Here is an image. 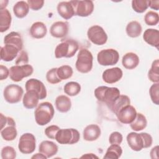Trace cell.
<instances>
[{"instance_id": "45", "label": "cell", "mask_w": 159, "mask_h": 159, "mask_svg": "<svg viewBox=\"0 0 159 159\" xmlns=\"http://www.w3.org/2000/svg\"><path fill=\"white\" fill-rule=\"evenodd\" d=\"M29 7L34 11H38L40 9L44 4L43 0H28L27 1Z\"/></svg>"}, {"instance_id": "25", "label": "cell", "mask_w": 159, "mask_h": 159, "mask_svg": "<svg viewBox=\"0 0 159 159\" xmlns=\"http://www.w3.org/2000/svg\"><path fill=\"white\" fill-rule=\"evenodd\" d=\"M139 58L138 55L133 52L125 53L122 58V64L123 66L128 70L135 68L139 64Z\"/></svg>"}, {"instance_id": "21", "label": "cell", "mask_w": 159, "mask_h": 159, "mask_svg": "<svg viewBox=\"0 0 159 159\" xmlns=\"http://www.w3.org/2000/svg\"><path fill=\"white\" fill-rule=\"evenodd\" d=\"M39 99H40V96L36 91L34 90L27 91L22 99L23 105L27 109L35 108L37 106Z\"/></svg>"}, {"instance_id": "19", "label": "cell", "mask_w": 159, "mask_h": 159, "mask_svg": "<svg viewBox=\"0 0 159 159\" xmlns=\"http://www.w3.org/2000/svg\"><path fill=\"white\" fill-rule=\"evenodd\" d=\"M19 52L20 50L16 47L5 44L4 46L1 47V59L5 61H11L17 57Z\"/></svg>"}, {"instance_id": "49", "label": "cell", "mask_w": 159, "mask_h": 159, "mask_svg": "<svg viewBox=\"0 0 159 159\" xmlns=\"http://www.w3.org/2000/svg\"><path fill=\"white\" fill-rule=\"evenodd\" d=\"M158 146H155L150 151V157L152 158H158Z\"/></svg>"}, {"instance_id": "40", "label": "cell", "mask_w": 159, "mask_h": 159, "mask_svg": "<svg viewBox=\"0 0 159 159\" xmlns=\"http://www.w3.org/2000/svg\"><path fill=\"white\" fill-rule=\"evenodd\" d=\"M57 70V68H53L47 72L46 80L50 84H57L61 81V80L58 77Z\"/></svg>"}, {"instance_id": "44", "label": "cell", "mask_w": 159, "mask_h": 159, "mask_svg": "<svg viewBox=\"0 0 159 159\" xmlns=\"http://www.w3.org/2000/svg\"><path fill=\"white\" fill-rule=\"evenodd\" d=\"M28 62H29V57H28L27 53L24 50L20 51L16 59V65H27Z\"/></svg>"}, {"instance_id": "48", "label": "cell", "mask_w": 159, "mask_h": 159, "mask_svg": "<svg viewBox=\"0 0 159 159\" xmlns=\"http://www.w3.org/2000/svg\"><path fill=\"white\" fill-rule=\"evenodd\" d=\"M151 9L158 11L159 9V1H149V5Z\"/></svg>"}, {"instance_id": "9", "label": "cell", "mask_w": 159, "mask_h": 159, "mask_svg": "<svg viewBox=\"0 0 159 159\" xmlns=\"http://www.w3.org/2000/svg\"><path fill=\"white\" fill-rule=\"evenodd\" d=\"M24 94L22 88L17 84H11L7 85L4 89V98L10 104H15L20 102Z\"/></svg>"}, {"instance_id": "41", "label": "cell", "mask_w": 159, "mask_h": 159, "mask_svg": "<svg viewBox=\"0 0 159 159\" xmlns=\"http://www.w3.org/2000/svg\"><path fill=\"white\" fill-rule=\"evenodd\" d=\"M16 157L15 149L11 146H6L1 150V158L2 159H14Z\"/></svg>"}, {"instance_id": "2", "label": "cell", "mask_w": 159, "mask_h": 159, "mask_svg": "<svg viewBox=\"0 0 159 159\" xmlns=\"http://www.w3.org/2000/svg\"><path fill=\"white\" fill-rule=\"evenodd\" d=\"M79 48L78 43L71 39L63 40L55 49V56L57 58L73 57Z\"/></svg>"}, {"instance_id": "33", "label": "cell", "mask_w": 159, "mask_h": 159, "mask_svg": "<svg viewBox=\"0 0 159 159\" xmlns=\"http://www.w3.org/2000/svg\"><path fill=\"white\" fill-rule=\"evenodd\" d=\"M122 154V148L118 144H111L109 146L106 152L104 158H112L117 159L119 158Z\"/></svg>"}, {"instance_id": "26", "label": "cell", "mask_w": 159, "mask_h": 159, "mask_svg": "<svg viewBox=\"0 0 159 159\" xmlns=\"http://www.w3.org/2000/svg\"><path fill=\"white\" fill-rule=\"evenodd\" d=\"M4 43L14 45L22 51L23 48V41L21 35L16 32H11L7 34L4 38Z\"/></svg>"}, {"instance_id": "15", "label": "cell", "mask_w": 159, "mask_h": 159, "mask_svg": "<svg viewBox=\"0 0 159 159\" xmlns=\"http://www.w3.org/2000/svg\"><path fill=\"white\" fill-rule=\"evenodd\" d=\"M123 72L119 67H114L106 69L102 73L103 81L108 84H112L119 81L122 77Z\"/></svg>"}, {"instance_id": "43", "label": "cell", "mask_w": 159, "mask_h": 159, "mask_svg": "<svg viewBox=\"0 0 159 159\" xmlns=\"http://www.w3.org/2000/svg\"><path fill=\"white\" fill-rule=\"evenodd\" d=\"M123 140L122 135L119 132H113L111 134L109 142L111 144H118L120 145Z\"/></svg>"}, {"instance_id": "6", "label": "cell", "mask_w": 159, "mask_h": 159, "mask_svg": "<svg viewBox=\"0 0 159 159\" xmlns=\"http://www.w3.org/2000/svg\"><path fill=\"white\" fill-rule=\"evenodd\" d=\"M80 139L79 132L75 129H60L57 133L55 139L60 144H75Z\"/></svg>"}, {"instance_id": "32", "label": "cell", "mask_w": 159, "mask_h": 159, "mask_svg": "<svg viewBox=\"0 0 159 159\" xmlns=\"http://www.w3.org/2000/svg\"><path fill=\"white\" fill-rule=\"evenodd\" d=\"M131 129L134 131H140L144 129L147 125L145 116L142 113H137L135 119L130 124Z\"/></svg>"}, {"instance_id": "28", "label": "cell", "mask_w": 159, "mask_h": 159, "mask_svg": "<svg viewBox=\"0 0 159 159\" xmlns=\"http://www.w3.org/2000/svg\"><path fill=\"white\" fill-rule=\"evenodd\" d=\"M55 106L59 112L63 113L67 112L71 107V101L68 96L60 95L56 98Z\"/></svg>"}, {"instance_id": "12", "label": "cell", "mask_w": 159, "mask_h": 159, "mask_svg": "<svg viewBox=\"0 0 159 159\" xmlns=\"http://www.w3.org/2000/svg\"><path fill=\"white\" fill-rule=\"evenodd\" d=\"M72 4L75 16L88 17L91 15L94 10V4L92 1H70Z\"/></svg>"}, {"instance_id": "14", "label": "cell", "mask_w": 159, "mask_h": 159, "mask_svg": "<svg viewBox=\"0 0 159 159\" xmlns=\"http://www.w3.org/2000/svg\"><path fill=\"white\" fill-rule=\"evenodd\" d=\"M26 91L29 90H34L36 91L40 96V99H43L47 97V90L44 84L40 80L35 78H31L27 80L25 83Z\"/></svg>"}, {"instance_id": "47", "label": "cell", "mask_w": 159, "mask_h": 159, "mask_svg": "<svg viewBox=\"0 0 159 159\" xmlns=\"http://www.w3.org/2000/svg\"><path fill=\"white\" fill-rule=\"evenodd\" d=\"M9 76V70L2 65H0V79L1 80H6Z\"/></svg>"}, {"instance_id": "1", "label": "cell", "mask_w": 159, "mask_h": 159, "mask_svg": "<svg viewBox=\"0 0 159 159\" xmlns=\"http://www.w3.org/2000/svg\"><path fill=\"white\" fill-rule=\"evenodd\" d=\"M54 114V107L51 102H42L39 104L34 112L35 122L39 125H45L51 121Z\"/></svg>"}, {"instance_id": "8", "label": "cell", "mask_w": 159, "mask_h": 159, "mask_svg": "<svg viewBox=\"0 0 159 159\" xmlns=\"http://www.w3.org/2000/svg\"><path fill=\"white\" fill-rule=\"evenodd\" d=\"M34 71L32 65L27 64L24 65L12 66L9 69V77L14 82H19L23 78L30 76Z\"/></svg>"}, {"instance_id": "38", "label": "cell", "mask_w": 159, "mask_h": 159, "mask_svg": "<svg viewBox=\"0 0 159 159\" xmlns=\"http://www.w3.org/2000/svg\"><path fill=\"white\" fill-rule=\"evenodd\" d=\"M144 20L145 24L148 25H156L159 21L158 14L152 11H148L145 15Z\"/></svg>"}, {"instance_id": "46", "label": "cell", "mask_w": 159, "mask_h": 159, "mask_svg": "<svg viewBox=\"0 0 159 159\" xmlns=\"http://www.w3.org/2000/svg\"><path fill=\"white\" fill-rule=\"evenodd\" d=\"M143 139V142H144V148H148L152 145L153 142V139L152 137L148 133L146 132H142L141 133Z\"/></svg>"}, {"instance_id": "13", "label": "cell", "mask_w": 159, "mask_h": 159, "mask_svg": "<svg viewBox=\"0 0 159 159\" xmlns=\"http://www.w3.org/2000/svg\"><path fill=\"white\" fill-rule=\"evenodd\" d=\"M137 115L135 108L130 104L120 109L116 114L119 122L124 124H130L135 119Z\"/></svg>"}, {"instance_id": "31", "label": "cell", "mask_w": 159, "mask_h": 159, "mask_svg": "<svg viewBox=\"0 0 159 159\" xmlns=\"http://www.w3.org/2000/svg\"><path fill=\"white\" fill-rule=\"evenodd\" d=\"M125 30L129 37L132 38H135L140 36L142 31V28L139 22L136 20H133L128 23L126 26Z\"/></svg>"}, {"instance_id": "37", "label": "cell", "mask_w": 159, "mask_h": 159, "mask_svg": "<svg viewBox=\"0 0 159 159\" xmlns=\"http://www.w3.org/2000/svg\"><path fill=\"white\" fill-rule=\"evenodd\" d=\"M148 0H133L132 1V7L137 13L144 12L148 7Z\"/></svg>"}, {"instance_id": "36", "label": "cell", "mask_w": 159, "mask_h": 159, "mask_svg": "<svg viewBox=\"0 0 159 159\" xmlns=\"http://www.w3.org/2000/svg\"><path fill=\"white\" fill-rule=\"evenodd\" d=\"M57 73L58 77L61 80H65L72 76L73 71V68L70 65H65L57 68Z\"/></svg>"}, {"instance_id": "30", "label": "cell", "mask_w": 159, "mask_h": 159, "mask_svg": "<svg viewBox=\"0 0 159 159\" xmlns=\"http://www.w3.org/2000/svg\"><path fill=\"white\" fill-rule=\"evenodd\" d=\"M29 11V6L27 2L20 1L17 2L13 6V12L17 18L25 17Z\"/></svg>"}, {"instance_id": "39", "label": "cell", "mask_w": 159, "mask_h": 159, "mask_svg": "<svg viewBox=\"0 0 159 159\" xmlns=\"http://www.w3.org/2000/svg\"><path fill=\"white\" fill-rule=\"evenodd\" d=\"M149 94L152 102L156 104H159V83H156L150 86Z\"/></svg>"}, {"instance_id": "5", "label": "cell", "mask_w": 159, "mask_h": 159, "mask_svg": "<svg viewBox=\"0 0 159 159\" xmlns=\"http://www.w3.org/2000/svg\"><path fill=\"white\" fill-rule=\"evenodd\" d=\"M93 61V57L91 52L86 48H81L77 55L76 68L80 73H87L92 70Z\"/></svg>"}, {"instance_id": "3", "label": "cell", "mask_w": 159, "mask_h": 159, "mask_svg": "<svg viewBox=\"0 0 159 159\" xmlns=\"http://www.w3.org/2000/svg\"><path fill=\"white\" fill-rule=\"evenodd\" d=\"M94 93L98 101L105 102L107 106H109L119 96L120 91L116 87L101 86L94 89Z\"/></svg>"}, {"instance_id": "23", "label": "cell", "mask_w": 159, "mask_h": 159, "mask_svg": "<svg viewBox=\"0 0 159 159\" xmlns=\"http://www.w3.org/2000/svg\"><path fill=\"white\" fill-rule=\"evenodd\" d=\"M143 39L146 43L158 49L159 32L157 29H147L143 33Z\"/></svg>"}, {"instance_id": "10", "label": "cell", "mask_w": 159, "mask_h": 159, "mask_svg": "<svg viewBox=\"0 0 159 159\" xmlns=\"http://www.w3.org/2000/svg\"><path fill=\"white\" fill-rule=\"evenodd\" d=\"M87 36L93 43L97 45H102L107 40V34L102 27L98 25H93L88 29Z\"/></svg>"}, {"instance_id": "7", "label": "cell", "mask_w": 159, "mask_h": 159, "mask_svg": "<svg viewBox=\"0 0 159 159\" xmlns=\"http://www.w3.org/2000/svg\"><path fill=\"white\" fill-rule=\"evenodd\" d=\"M119 60L118 52L113 48L101 50L97 55V60L102 66H112L116 65Z\"/></svg>"}, {"instance_id": "34", "label": "cell", "mask_w": 159, "mask_h": 159, "mask_svg": "<svg viewBox=\"0 0 159 159\" xmlns=\"http://www.w3.org/2000/svg\"><path fill=\"white\" fill-rule=\"evenodd\" d=\"M65 94L70 96H75L81 91V85L75 81H70L66 83L63 87Z\"/></svg>"}, {"instance_id": "42", "label": "cell", "mask_w": 159, "mask_h": 159, "mask_svg": "<svg viewBox=\"0 0 159 159\" xmlns=\"http://www.w3.org/2000/svg\"><path fill=\"white\" fill-rule=\"evenodd\" d=\"M60 127L55 125H52L47 127L45 129V134L46 136L51 139H55L57 132L60 130Z\"/></svg>"}, {"instance_id": "24", "label": "cell", "mask_w": 159, "mask_h": 159, "mask_svg": "<svg viewBox=\"0 0 159 159\" xmlns=\"http://www.w3.org/2000/svg\"><path fill=\"white\" fill-rule=\"evenodd\" d=\"M29 33L31 37L34 39H42L46 35L47 29L44 23L38 21L32 24Z\"/></svg>"}, {"instance_id": "35", "label": "cell", "mask_w": 159, "mask_h": 159, "mask_svg": "<svg viewBox=\"0 0 159 159\" xmlns=\"http://www.w3.org/2000/svg\"><path fill=\"white\" fill-rule=\"evenodd\" d=\"M159 61L158 59L154 60L152 62V66L148 72V78L153 83H156L159 82Z\"/></svg>"}, {"instance_id": "29", "label": "cell", "mask_w": 159, "mask_h": 159, "mask_svg": "<svg viewBox=\"0 0 159 159\" xmlns=\"http://www.w3.org/2000/svg\"><path fill=\"white\" fill-rule=\"evenodd\" d=\"M11 20L12 17L8 9H0V32L1 33L7 31L9 29Z\"/></svg>"}, {"instance_id": "17", "label": "cell", "mask_w": 159, "mask_h": 159, "mask_svg": "<svg viewBox=\"0 0 159 159\" xmlns=\"http://www.w3.org/2000/svg\"><path fill=\"white\" fill-rule=\"evenodd\" d=\"M68 30L69 25L67 22L57 21L51 25L50 33L53 37L63 38L68 34Z\"/></svg>"}, {"instance_id": "22", "label": "cell", "mask_w": 159, "mask_h": 159, "mask_svg": "<svg viewBox=\"0 0 159 159\" xmlns=\"http://www.w3.org/2000/svg\"><path fill=\"white\" fill-rule=\"evenodd\" d=\"M101 133V129L98 125L89 124L83 130V139L86 141H94L100 137Z\"/></svg>"}, {"instance_id": "4", "label": "cell", "mask_w": 159, "mask_h": 159, "mask_svg": "<svg viewBox=\"0 0 159 159\" xmlns=\"http://www.w3.org/2000/svg\"><path fill=\"white\" fill-rule=\"evenodd\" d=\"M1 135L6 141L14 140L17 132L16 128V122L11 117H6L1 113Z\"/></svg>"}, {"instance_id": "20", "label": "cell", "mask_w": 159, "mask_h": 159, "mask_svg": "<svg viewBox=\"0 0 159 159\" xmlns=\"http://www.w3.org/2000/svg\"><path fill=\"white\" fill-rule=\"evenodd\" d=\"M58 150V147L53 142L49 140L42 141L39 147V152L43 154L47 158H50L57 154Z\"/></svg>"}, {"instance_id": "27", "label": "cell", "mask_w": 159, "mask_h": 159, "mask_svg": "<svg viewBox=\"0 0 159 159\" xmlns=\"http://www.w3.org/2000/svg\"><path fill=\"white\" fill-rule=\"evenodd\" d=\"M129 104H130V100L129 97L127 95L120 94L119 96L108 106L111 110L116 115L120 109Z\"/></svg>"}, {"instance_id": "18", "label": "cell", "mask_w": 159, "mask_h": 159, "mask_svg": "<svg viewBox=\"0 0 159 159\" xmlns=\"http://www.w3.org/2000/svg\"><path fill=\"white\" fill-rule=\"evenodd\" d=\"M57 12L64 19L68 20L75 15L73 6L70 1H62L57 5Z\"/></svg>"}, {"instance_id": "16", "label": "cell", "mask_w": 159, "mask_h": 159, "mask_svg": "<svg viewBox=\"0 0 159 159\" xmlns=\"http://www.w3.org/2000/svg\"><path fill=\"white\" fill-rule=\"evenodd\" d=\"M127 142L130 148L136 152L142 150L144 148V142L141 133L130 132L127 135Z\"/></svg>"}, {"instance_id": "11", "label": "cell", "mask_w": 159, "mask_h": 159, "mask_svg": "<svg viewBox=\"0 0 159 159\" xmlns=\"http://www.w3.org/2000/svg\"><path fill=\"white\" fill-rule=\"evenodd\" d=\"M35 136L31 133L22 134L19 140L18 148L23 154H30L33 153L36 147Z\"/></svg>"}, {"instance_id": "50", "label": "cell", "mask_w": 159, "mask_h": 159, "mask_svg": "<svg viewBox=\"0 0 159 159\" xmlns=\"http://www.w3.org/2000/svg\"><path fill=\"white\" fill-rule=\"evenodd\" d=\"M31 158H42V159H47V157L46 156H45L43 154H42V153H40H40H35V155H34L32 157H31Z\"/></svg>"}, {"instance_id": "51", "label": "cell", "mask_w": 159, "mask_h": 159, "mask_svg": "<svg viewBox=\"0 0 159 159\" xmlns=\"http://www.w3.org/2000/svg\"><path fill=\"white\" fill-rule=\"evenodd\" d=\"M81 158H98V157L95 155L93 153H86L85 155H83V156L81 157Z\"/></svg>"}]
</instances>
